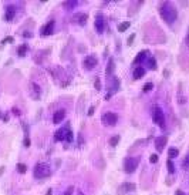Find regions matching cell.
Wrapping results in <instances>:
<instances>
[{"mask_svg":"<svg viewBox=\"0 0 189 195\" xmlns=\"http://www.w3.org/2000/svg\"><path fill=\"white\" fill-rule=\"evenodd\" d=\"M87 20H88L87 13H77L74 16V21L78 23L80 26H85V24H87Z\"/></svg>","mask_w":189,"mask_h":195,"instance_id":"13","label":"cell"},{"mask_svg":"<svg viewBox=\"0 0 189 195\" xmlns=\"http://www.w3.org/2000/svg\"><path fill=\"white\" fill-rule=\"evenodd\" d=\"M168 155H169V158H176V157L179 155V151H178V148H169Z\"/></svg>","mask_w":189,"mask_h":195,"instance_id":"22","label":"cell"},{"mask_svg":"<svg viewBox=\"0 0 189 195\" xmlns=\"http://www.w3.org/2000/svg\"><path fill=\"white\" fill-rule=\"evenodd\" d=\"M135 189V184H131V182H125L119 187V192H130Z\"/></svg>","mask_w":189,"mask_h":195,"instance_id":"15","label":"cell"},{"mask_svg":"<svg viewBox=\"0 0 189 195\" xmlns=\"http://www.w3.org/2000/svg\"><path fill=\"white\" fill-rule=\"evenodd\" d=\"M159 13H161V17L163 19V21L166 24H174L175 20L178 19V12H176V9L171 4L169 1H165V3L161 4Z\"/></svg>","mask_w":189,"mask_h":195,"instance_id":"1","label":"cell"},{"mask_svg":"<svg viewBox=\"0 0 189 195\" xmlns=\"http://www.w3.org/2000/svg\"><path fill=\"white\" fill-rule=\"evenodd\" d=\"M152 87H154V85H152V83H147V84L144 85V93H147V91H151L152 90Z\"/></svg>","mask_w":189,"mask_h":195,"instance_id":"29","label":"cell"},{"mask_svg":"<svg viewBox=\"0 0 189 195\" xmlns=\"http://www.w3.org/2000/svg\"><path fill=\"white\" fill-rule=\"evenodd\" d=\"M78 195H84V194H83V192H78Z\"/></svg>","mask_w":189,"mask_h":195,"instance_id":"43","label":"cell"},{"mask_svg":"<svg viewBox=\"0 0 189 195\" xmlns=\"http://www.w3.org/2000/svg\"><path fill=\"white\" fill-rule=\"evenodd\" d=\"M185 41H186V44L189 46V30H188V34H186V39H185Z\"/></svg>","mask_w":189,"mask_h":195,"instance_id":"40","label":"cell"},{"mask_svg":"<svg viewBox=\"0 0 189 195\" xmlns=\"http://www.w3.org/2000/svg\"><path fill=\"white\" fill-rule=\"evenodd\" d=\"M142 76H145V68H144V67H137V68L134 70V78H135V80H139Z\"/></svg>","mask_w":189,"mask_h":195,"instance_id":"17","label":"cell"},{"mask_svg":"<svg viewBox=\"0 0 189 195\" xmlns=\"http://www.w3.org/2000/svg\"><path fill=\"white\" fill-rule=\"evenodd\" d=\"M183 167H185V169L189 168V154H188V157L185 158V161H183Z\"/></svg>","mask_w":189,"mask_h":195,"instance_id":"33","label":"cell"},{"mask_svg":"<svg viewBox=\"0 0 189 195\" xmlns=\"http://www.w3.org/2000/svg\"><path fill=\"white\" fill-rule=\"evenodd\" d=\"M168 171H169V174H174L175 172V167H174V164H172V161L171 160H168Z\"/></svg>","mask_w":189,"mask_h":195,"instance_id":"28","label":"cell"},{"mask_svg":"<svg viewBox=\"0 0 189 195\" xmlns=\"http://www.w3.org/2000/svg\"><path fill=\"white\" fill-rule=\"evenodd\" d=\"M148 64H149V68H151V70H157V68H158L157 60L154 59V57H151V59L148 60Z\"/></svg>","mask_w":189,"mask_h":195,"instance_id":"23","label":"cell"},{"mask_svg":"<svg viewBox=\"0 0 189 195\" xmlns=\"http://www.w3.org/2000/svg\"><path fill=\"white\" fill-rule=\"evenodd\" d=\"M13 114L14 116H20V110L19 108H13Z\"/></svg>","mask_w":189,"mask_h":195,"instance_id":"37","label":"cell"},{"mask_svg":"<svg viewBox=\"0 0 189 195\" xmlns=\"http://www.w3.org/2000/svg\"><path fill=\"white\" fill-rule=\"evenodd\" d=\"M24 37H32V33H24Z\"/></svg>","mask_w":189,"mask_h":195,"instance_id":"41","label":"cell"},{"mask_svg":"<svg viewBox=\"0 0 189 195\" xmlns=\"http://www.w3.org/2000/svg\"><path fill=\"white\" fill-rule=\"evenodd\" d=\"M65 132H67V130L60 128L59 131H56V134H54V140H56V141H64L65 140Z\"/></svg>","mask_w":189,"mask_h":195,"instance_id":"16","label":"cell"},{"mask_svg":"<svg viewBox=\"0 0 189 195\" xmlns=\"http://www.w3.org/2000/svg\"><path fill=\"white\" fill-rule=\"evenodd\" d=\"M54 26H56V21H54V20H50L46 26L41 27L40 34H41V36H51L53 32H54Z\"/></svg>","mask_w":189,"mask_h":195,"instance_id":"7","label":"cell"},{"mask_svg":"<svg viewBox=\"0 0 189 195\" xmlns=\"http://www.w3.org/2000/svg\"><path fill=\"white\" fill-rule=\"evenodd\" d=\"M97 64H98V61L94 56H87V57L83 60V65H84L85 70H92V68H95Z\"/></svg>","mask_w":189,"mask_h":195,"instance_id":"6","label":"cell"},{"mask_svg":"<svg viewBox=\"0 0 189 195\" xmlns=\"http://www.w3.org/2000/svg\"><path fill=\"white\" fill-rule=\"evenodd\" d=\"M64 118H65V110L64 108L57 110L54 113V116H53V123L59 124V123H61V121H64Z\"/></svg>","mask_w":189,"mask_h":195,"instance_id":"12","label":"cell"},{"mask_svg":"<svg viewBox=\"0 0 189 195\" xmlns=\"http://www.w3.org/2000/svg\"><path fill=\"white\" fill-rule=\"evenodd\" d=\"M138 163H139V160L138 158H132V157H128V158H125L124 161V171L127 174H131V172H134L138 167Z\"/></svg>","mask_w":189,"mask_h":195,"instance_id":"4","label":"cell"},{"mask_svg":"<svg viewBox=\"0 0 189 195\" xmlns=\"http://www.w3.org/2000/svg\"><path fill=\"white\" fill-rule=\"evenodd\" d=\"M134 39H135V34L132 33L130 37H128V46H132V43H134Z\"/></svg>","mask_w":189,"mask_h":195,"instance_id":"32","label":"cell"},{"mask_svg":"<svg viewBox=\"0 0 189 195\" xmlns=\"http://www.w3.org/2000/svg\"><path fill=\"white\" fill-rule=\"evenodd\" d=\"M16 12H17L16 6H13V4H7V6H6V16H4V20H7V21L13 20L14 16H16Z\"/></svg>","mask_w":189,"mask_h":195,"instance_id":"11","label":"cell"},{"mask_svg":"<svg viewBox=\"0 0 189 195\" xmlns=\"http://www.w3.org/2000/svg\"><path fill=\"white\" fill-rule=\"evenodd\" d=\"M94 87H95V90H101V81H100V78H97L95 80V83H94Z\"/></svg>","mask_w":189,"mask_h":195,"instance_id":"31","label":"cell"},{"mask_svg":"<svg viewBox=\"0 0 189 195\" xmlns=\"http://www.w3.org/2000/svg\"><path fill=\"white\" fill-rule=\"evenodd\" d=\"M73 191H74V187H70V188H67V191L63 195H73Z\"/></svg>","mask_w":189,"mask_h":195,"instance_id":"34","label":"cell"},{"mask_svg":"<svg viewBox=\"0 0 189 195\" xmlns=\"http://www.w3.org/2000/svg\"><path fill=\"white\" fill-rule=\"evenodd\" d=\"M13 41H14V39H13V37H12V36H7V37H4V39L1 40V43H3V44H6V43H9V44H12Z\"/></svg>","mask_w":189,"mask_h":195,"instance_id":"27","label":"cell"},{"mask_svg":"<svg viewBox=\"0 0 189 195\" xmlns=\"http://www.w3.org/2000/svg\"><path fill=\"white\" fill-rule=\"evenodd\" d=\"M152 120H154V123L158 124L161 128H165V116H163V111L161 110L159 107H155V108H154Z\"/></svg>","mask_w":189,"mask_h":195,"instance_id":"3","label":"cell"},{"mask_svg":"<svg viewBox=\"0 0 189 195\" xmlns=\"http://www.w3.org/2000/svg\"><path fill=\"white\" fill-rule=\"evenodd\" d=\"M168 143V138L165 135H162V137H157L155 138V141H154V144H155V148H157V151L158 152H161V151L165 148V144Z\"/></svg>","mask_w":189,"mask_h":195,"instance_id":"9","label":"cell"},{"mask_svg":"<svg viewBox=\"0 0 189 195\" xmlns=\"http://www.w3.org/2000/svg\"><path fill=\"white\" fill-rule=\"evenodd\" d=\"M47 195H51V189H48V191H47Z\"/></svg>","mask_w":189,"mask_h":195,"instance_id":"42","label":"cell"},{"mask_svg":"<svg viewBox=\"0 0 189 195\" xmlns=\"http://www.w3.org/2000/svg\"><path fill=\"white\" fill-rule=\"evenodd\" d=\"M175 195H185V194H183V192H182V191H181V189H176Z\"/></svg>","mask_w":189,"mask_h":195,"instance_id":"39","label":"cell"},{"mask_svg":"<svg viewBox=\"0 0 189 195\" xmlns=\"http://www.w3.org/2000/svg\"><path fill=\"white\" fill-rule=\"evenodd\" d=\"M118 143H119V135H114V137H111V138H110L111 147H115Z\"/></svg>","mask_w":189,"mask_h":195,"instance_id":"24","label":"cell"},{"mask_svg":"<svg viewBox=\"0 0 189 195\" xmlns=\"http://www.w3.org/2000/svg\"><path fill=\"white\" fill-rule=\"evenodd\" d=\"M147 56H148V52H147V50H142V52H139V53L137 54V57L134 59L132 64H139V63H142L144 60L147 59Z\"/></svg>","mask_w":189,"mask_h":195,"instance_id":"14","label":"cell"},{"mask_svg":"<svg viewBox=\"0 0 189 195\" xmlns=\"http://www.w3.org/2000/svg\"><path fill=\"white\" fill-rule=\"evenodd\" d=\"M30 96L33 100H40L41 97V87L36 83H30Z\"/></svg>","mask_w":189,"mask_h":195,"instance_id":"8","label":"cell"},{"mask_svg":"<svg viewBox=\"0 0 189 195\" xmlns=\"http://www.w3.org/2000/svg\"><path fill=\"white\" fill-rule=\"evenodd\" d=\"M94 110H95L94 107H90V110H88V116H92V114H94Z\"/></svg>","mask_w":189,"mask_h":195,"instance_id":"38","label":"cell"},{"mask_svg":"<svg viewBox=\"0 0 189 195\" xmlns=\"http://www.w3.org/2000/svg\"><path fill=\"white\" fill-rule=\"evenodd\" d=\"M149 163H151V164L158 163V155H157V154H152V155L149 157Z\"/></svg>","mask_w":189,"mask_h":195,"instance_id":"30","label":"cell"},{"mask_svg":"<svg viewBox=\"0 0 189 195\" xmlns=\"http://www.w3.org/2000/svg\"><path fill=\"white\" fill-rule=\"evenodd\" d=\"M105 73H107V76L110 77V76H112V73H114V60L110 59V61H108V65H107V70H105Z\"/></svg>","mask_w":189,"mask_h":195,"instance_id":"18","label":"cell"},{"mask_svg":"<svg viewBox=\"0 0 189 195\" xmlns=\"http://www.w3.org/2000/svg\"><path fill=\"white\" fill-rule=\"evenodd\" d=\"M73 138H74V135H73V131L71 130H67V132H65V141H67V143H71Z\"/></svg>","mask_w":189,"mask_h":195,"instance_id":"25","label":"cell"},{"mask_svg":"<svg viewBox=\"0 0 189 195\" xmlns=\"http://www.w3.org/2000/svg\"><path fill=\"white\" fill-rule=\"evenodd\" d=\"M83 144H84V140H83V135H81V134H78V145H80V147H81Z\"/></svg>","mask_w":189,"mask_h":195,"instance_id":"35","label":"cell"},{"mask_svg":"<svg viewBox=\"0 0 189 195\" xmlns=\"http://www.w3.org/2000/svg\"><path fill=\"white\" fill-rule=\"evenodd\" d=\"M17 171H19L20 174H24V172L27 171L26 165H24V164H17Z\"/></svg>","mask_w":189,"mask_h":195,"instance_id":"26","label":"cell"},{"mask_svg":"<svg viewBox=\"0 0 189 195\" xmlns=\"http://www.w3.org/2000/svg\"><path fill=\"white\" fill-rule=\"evenodd\" d=\"M50 167L47 164H41L39 163L36 167H34V178L37 180H41V178H46V177L50 175Z\"/></svg>","mask_w":189,"mask_h":195,"instance_id":"2","label":"cell"},{"mask_svg":"<svg viewBox=\"0 0 189 195\" xmlns=\"http://www.w3.org/2000/svg\"><path fill=\"white\" fill-rule=\"evenodd\" d=\"M24 147H30V140H29V137H24Z\"/></svg>","mask_w":189,"mask_h":195,"instance_id":"36","label":"cell"},{"mask_svg":"<svg viewBox=\"0 0 189 195\" xmlns=\"http://www.w3.org/2000/svg\"><path fill=\"white\" fill-rule=\"evenodd\" d=\"M101 121L107 127H112V125H115L118 123V116L115 113H105L101 117Z\"/></svg>","mask_w":189,"mask_h":195,"instance_id":"5","label":"cell"},{"mask_svg":"<svg viewBox=\"0 0 189 195\" xmlns=\"http://www.w3.org/2000/svg\"><path fill=\"white\" fill-rule=\"evenodd\" d=\"M26 52H27V44H21L19 49H17V54H19L20 57L26 56Z\"/></svg>","mask_w":189,"mask_h":195,"instance_id":"21","label":"cell"},{"mask_svg":"<svg viewBox=\"0 0 189 195\" xmlns=\"http://www.w3.org/2000/svg\"><path fill=\"white\" fill-rule=\"evenodd\" d=\"M105 29V19L103 14H97V19H95V30L97 33H103Z\"/></svg>","mask_w":189,"mask_h":195,"instance_id":"10","label":"cell"},{"mask_svg":"<svg viewBox=\"0 0 189 195\" xmlns=\"http://www.w3.org/2000/svg\"><path fill=\"white\" fill-rule=\"evenodd\" d=\"M78 4V1H75V0H70V1H64L63 3V7H65L67 10H71L73 7H75Z\"/></svg>","mask_w":189,"mask_h":195,"instance_id":"19","label":"cell"},{"mask_svg":"<svg viewBox=\"0 0 189 195\" xmlns=\"http://www.w3.org/2000/svg\"><path fill=\"white\" fill-rule=\"evenodd\" d=\"M131 26L130 21H122V23H119V26H118V32L119 33H124L125 30H128Z\"/></svg>","mask_w":189,"mask_h":195,"instance_id":"20","label":"cell"}]
</instances>
